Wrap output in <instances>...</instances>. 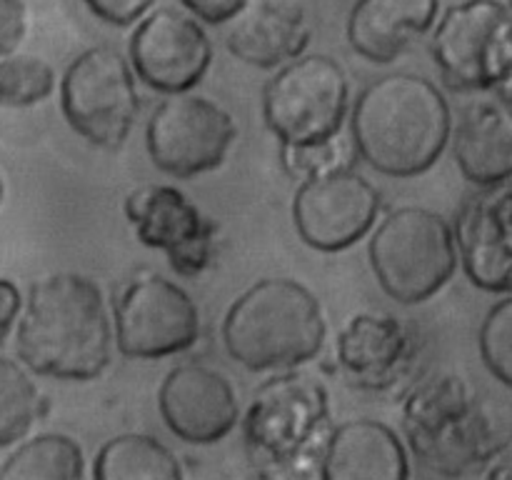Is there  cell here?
<instances>
[{
  "mask_svg": "<svg viewBox=\"0 0 512 480\" xmlns=\"http://www.w3.org/2000/svg\"><path fill=\"white\" fill-rule=\"evenodd\" d=\"M60 110L90 145L123 148L140 113L133 63L113 45H93L75 55L60 80Z\"/></svg>",
  "mask_w": 512,
  "mask_h": 480,
  "instance_id": "9c48e42d",
  "label": "cell"
},
{
  "mask_svg": "<svg viewBox=\"0 0 512 480\" xmlns=\"http://www.w3.org/2000/svg\"><path fill=\"white\" fill-rule=\"evenodd\" d=\"M453 155L465 180L480 190L512 178V105L503 95L468 100L453 125Z\"/></svg>",
  "mask_w": 512,
  "mask_h": 480,
  "instance_id": "d6986e66",
  "label": "cell"
},
{
  "mask_svg": "<svg viewBox=\"0 0 512 480\" xmlns=\"http://www.w3.org/2000/svg\"><path fill=\"white\" fill-rule=\"evenodd\" d=\"M23 303L25 300L18 285L8 278H0V345L10 335L13 325L18 323Z\"/></svg>",
  "mask_w": 512,
  "mask_h": 480,
  "instance_id": "4dcf8cb0",
  "label": "cell"
},
{
  "mask_svg": "<svg viewBox=\"0 0 512 480\" xmlns=\"http://www.w3.org/2000/svg\"><path fill=\"white\" fill-rule=\"evenodd\" d=\"M380 210V190L345 165L300 180L293 198V223L305 245L323 253H338L373 230Z\"/></svg>",
  "mask_w": 512,
  "mask_h": 480,
  "instance_id": "7c38bea8",
  "label": "cell"
},
{
  "mask_svg": "<svg viewBox=\"0 0 512 480\" xmlns=\"http://www.w3.org/2000/svg\"><path fill=\"white\" fill-rule=\"evenodd\" d=\"M508 3H510V5H512V0H508Z\"/></svg>",
  "mask_w": 512,
  "mask_h": 480,
  "instance_id": "8d00e7d4",
  "label": "cell"
},
{
  "mask_svg": "<svg viewBox=\"0 0 512 480\" xmlns=\"http://www.w3.org/2000/svg\"><path fill=\"white\" fill-rule=\"evenodd\" d=\"M238 128L223 105L203 95H168L153 110L145 143L155 168L173 178H193L220 168Z\"/></svg>",
  "mask_w": 512,
  "mask_h": 480,
  "instance_id": "8fae6325",
  "label": "cell"
},
{
  "mask_svg": "<svg viewBox=\"0 0 512 480\" xmlns=\"http://www.w3.org/2000/svg\"><path fill=\"white\" fill-rule=\"evenodd\" d=\"M498 93H500V95H503V98H505V100H508V103L512 105V78L508 80V83H505V85H503V88H500V90H498Z\"/></svg>",
  "mask_w": 512,
  "mask_h": 480,
  "instance_id": "d6a6232c",
  "label": "cell"
},
{
  "mask_svg": "<svg viewBox=\"0 0 512 480\" xmlns=\"http://www.w3.org/2000/svg\"><path fill=\"white\" fill-rule=\"evenodd\" d=\"M430 53L450 88L500 90L512 78V5L508 0L450 5L435 23Z\"/></svg>",
  "mask_w": 512,
  "mask_h": 480,
  "instance_id": "ba28073f",
  "label": "cell"
},
{
  "mask_svg": "<svg viewBox=\"0 0 512 480\" xmlns=\"http://www.w3.org/2000/svg\"><path fill=\"white\" fill-rule=\"evenodd\" d=\"M0 480H85L83 450L65 433H40L3 460Z\"/></svg>",
  "mask_w": 512,
  "mask_h": 480,
  "instance_id": "603a6c76",
  "label": "cell"
},
{
  "mask_svg": "<svg viewBox=\"0 0 512 480\" xmlns=\"http://www.w3.org/2000/svg\"><path fill=\"white\" fill-rule=\"evenodd\" d=\"M188 13L210 25H225L250 3V0H178Z\"/></svg>",
  "mask_w": 512,
  "mask_h": 480,
  "instance_id": "f546056e",
  "label": "cell"
},
{
  "mask_svg": "<svg viewBox=\"0 0 512 480\" xmlns=\"http://www.w3.org/2000/svg\"><path fill=\"white\" fill-rule=\"evenodd\" d=\"M440 0H355L348 43L360 58L388 65L408 53L438 23Z\"/></svg>",
  "mask_w": 512,
  "mask_h": 480,
  "instance_id": "ffe728a7",
  "label": "cell"
},
{
  "mask_svg": "<svg viewBox=\"0 0 512 480\" xmlns=\"http://www.w3.org/2000/svg\"><path fill=\"white\" fill-rule=\"evenodd\" d=\"M345 160H348V148H345V143L340 138L318 145H303V148L283 145L285 168L300 180L310 178V175L328 173V170L335 168H345Z\"/></svg>",
  "mask_w": 512,
  "mask_h": 480,
  "instance_id": "4316f807",
  "label": "cell"
},
{
  "mask_svg": "<svg viewBox=\"0 0 512 480\" xmlns=\"http://www.w3.org/2000/svg\"><path fill=\"white\" fill-rule=\"evenodd\" d=\"M5 195V183H3V175H0V200H3Z\"/></svg>",
  "mask_w": 512,
  "mask_h": 480,
  "instance_id": "e575fe53",
  "label": "cell"
},
{
  "mask_svg": "<svg viewBox=\"0 0 512 480\" xmlns=\"http://www.w3.org/2000/svg\"><path fill=\"white\" fill-rule=\"evenodd\" d=\"M453 125L438 83L410 70L365 85L350 120L360 158L390 178H415L433 168L453 138Z\"/></svg>",
  "mask_w": 512,
  "mask_h": 480,
  "instance_id": "7a4b0ae2",
  "label": "cell"
},
{
  "mask_svg": "<svg viewBox=\"0 0 512 480\" xmlns=\"http://www.w3.org/2000/svg\"><path fill=\"white\" fill-rule=\"evenodd\" d=\"M483 480H512V453L498 455V458L488 465V473H485Z\"/></svg>",
  "mask_w": 512,
  "mask_h": 480,
  "instance_id": "1f68e13d",
  "label": "cell"
},
{
  "mask_svg": "<svg viewBox=\"0 0 512 480\" xmlns=\"http://www.w3.org/2000/svg\"><path fill=\"white\" fill-rule=\"evenodd\" d=\"M328 325L318 295L293 278L250 285L223 320V343L243 368L290 370L323 350Z\"/></svg>",
  "mask_w": 512,
  "mask_h": 480,
  "instance_id": "277c9868",
  "label": "cell"
},
{
  "mask_svg": "<svg viewBox=\"0 0 512 480\" xmlns=\"http://www.w3.org/2000/svg\"><path fill=\"white\" fill-rule=\"evenodd\" d=\"M478 345L490 375L512 388V295L488 310L480 325Z\"/></svg>",
  "mask_w": 512,
  "mask_h": 480,
  "instance_id": "484cf974",
  "label": "cell"
},
{
  "mask_svg": "<svg viewBox=\"0 0 512 480\" xmlns=\"http://www.w3.org/2000/svg\"><path fill=\"white\" fill-rule=\"evenodd\" d=\"M45 413V400L28 368L0 355V448L18 443Z\"/></svg>",
  "mask_w": 512,
  "mask_h": 480,
  "instance_id": "cb8c5ba5",
  "label": "cell"
},
{
  "mask_svg": "<svg viewBox=\"0 0 512 480\" xmlns=\"http://www.w3.org/2000/svg\"><path fill=\"white\" fill-rule=\"evenodd\" d=\"M28 30V8L23 0H0V58L15 53Z\"/></svg>",
  "mask_w": 512,
  "mask_h": 480,
  "instance_id": "f1b7e54d",
  "label": "cell"
},
{
  "mask_svg": "<svg viewBox=\"0 0 512 480\" xmlns=\"http://www.w3.org/2000/svg\"><path fill=\"white\" fill-rule=\"evenodd\" d=\"M368 255L380 288L403 305L433 298L460 265L453 223L420 205H405L385 215L370 238Z\"/></svg>",
  "mask_w": 512,
  "mask_h": 480,
  "instance_id": "8992f818",
  "label": "cell"
},
{
  "mask_svg": "<svg viewBox=\"0 0 512 480\" xmlns=\"http://www.w3.org/2000/svg\"><path fill=\"white\" fill-rule=\"evenodd\" d=\"M455 235L470 283L512 295V178L470 198L460 210Z\"/></svg>",
  "mask_w": 512,
  "mask_h": 480,
  "instance_id": "e0dca14e",
  "label": "cell"
},
{
  "mask_svg": "<svg viewBox=\"0 0 512 480\" xmlns=\"http://www.w3.org/2000/svg\"><path fill=\"white\" fill-rule=\"evenodd\" d=\"M93 480H185L178 455L145 433H123L98 450Z\"/></svg>",
  "mask_w": 512,
  "mask_h": 480,
  "instance_id": "7402d4cb",
  "label": "cell"
},
{
  "mask_svg": "<svg viewBox=\"0 0 512 480\" xmlns=\"http://www.w3.org/2000/svg\"><path fill=\"white\" fill-rule=\"evenodd\" d=\"M250 480H288V478H280V475H270V473H258Z\"/></svg>",
  "mask_w": 512,
  "mask_h": 480,
  "instance_id": "836d02e7",
  "label": "cell"
},
{
  "mask_svg": "<svg viewBox=\"0 0 512 480\" xmlns=\"http://www.w3.org/2000/svg\"><path fill=\"white\" fill-rule=\"evenodd\" d=\"M313 38L303 0H250L225 33L230 53L245 65L270 70L300 58Z\"/></svg>",
  "mask_w": 512,
  "mask_h": 480,
  "instance_id": "ac0fdd59",
  "label": "cell"
},
{
  "mask_svg": "<svg viewBox=\"0 0 512 480\" xmlns=\"http://www.w3.org/2000/svg\"><path fill=\"white\" fill-rule=\"evenodd\" d=\"M425 480H455V478H445V475H438V478H425Z\"/></svg>",
  "mask_w": 512,
  "mask_h": 480,
  "instance_id": "d590c367",
  "label": "cell"
},
{
  "mask_svg": "<svg viewBox=\"0 0 512 480\" xmlns=\"http://www.w3.org/2000/svg\"><path fill=\"white\" fill-rule=\"evenodd\" d=\"M198 338V305L163 275L130 280L115 300V343L125 358H168L193 348Z\"/></svg>",
  "mask_w": 512,
  "mask_h": 480,
  "instance_id": "30bf717a",
  "label": "cell"
},
{
  "mask_svg": "<svg viewBox=\"0 0 512 480\" xmlns=\"http://www.w3.org/2000/svg\"><path fill=\"white\" fill-rule=\"evenodd\" d=\"M403 433L415 458L445 478L488 468L508 448V433L460 375L420 383L403 405Z\"/></svg>",
  "mask_w": 512,
  "mask_h": 480,
  "instance_id": "3957f363",
  "label": "cell"
},
{
  "mask_svg": "<svg viewBox=\"0 0 512 480\" xmlns=\"http://www.w3.org/2000/svg\"><path fill=\"white\" fill-rule=\"evenodd\" d=\"M55 70L48 60L28 53H10L0 58V105L3 108H33L53 95Z\"/></svg>",
  "mask_w": 512,
  "mask_h": 480,
  "instance_id": "d4e9b609",
  "label": "cell"
},
{
  "mask_svg": "<svg viewBox=\"0 0 512 480\" xmlns=\"http://www.w3.org/2000/svg\"><path fill=\"white\" fill-rule=\"evenodd\" d=\"M83 3L103 23L125 28L130 23H138L148 10H153L155 0H83Z\"/></svg>",
  "mask_w": 512,
  "mask_h": 480,
  "instance_id": "83f0119b",
  "label": "cell"
},
{
  "mask_svg": "<svg viewBox=\"0 0 512 480\" xmlns=\"http://www.w3.org/2000/svg\"><path fill=\"white\" fill-rule=\"evenodd\" d=\"M160 418L170 433L190 445H213L240 423L233 383L203 363L175 365L158 390Z\"/></svg>",
  "mask_w": 512,
  "mask_h": 480,
  "instance_id": "9a60e30c",
  "label": "cell"
},
{
  "mask_svg": "<svg viewBox=\"0 0 512 480\" xmlns=\"http://www.w3.org/2000/svg\"><path fill=\"white\" fill-rule=\"evenodd\" d=\"M320 480H410L408 450L383 420H348L330 433Z\"/></svg>",
  "mask_w": 512,
  "mask_h": 480,
  "instance_id": "44dd1931",
  "label": "cell"
},
{
  "mask_svg": "<svg viewBox=\"0 0 512 480\" xmlns=\"http://www.w3.org/2000/svg\"><path fill=\"white\" fill-rule=\"evenodd\" d=\"M125 218L145 248L163 250L173 270L195 278L210 265L218 223L175 185H143L125 198Z\"/></svg>",
  "mask_w": 512,
  "mask_h": 480,
  "instance_id": "5bb4252c",
  "label": "cell"
},
{
  "mask_svg": "<svg viewBox=\"0 0 512 480\" xmlns=\"http://www.w3.org/2000/svg\"><path fill=\"white\" fill-rule=\"evenodd\" d=\"M200 23L175 5L148 10L128 43L135 75L165 95L190 93L213 63V43Z\"/></svg>",
  "mask_w": 512,
  "mask_h": 480,
  "instance_id": "4fadbf2b",
  "label": "cell"
},
{
  "mask_svg": "<svg viewBox=\"0 0 512 480\" xmlns=\"http://www.w3.org/2000/svg\"><path fill=\"white\" fill-rule=\"evenodd\" d=\"M115 330L105 295L80 273L35 280L15 330V350L30 373L55 380H93L108 368Z\"/></svg>",
  "mask_w": 512,
  "mask_h": 480,
  "instance_id": "6da1fadb",
  "label": "cell"
},
{
  "mask_svg": "<svg viewBox=\"0 0 512 480\" xmlns=\"http://www.w3.org/2000/svg\"><path fill=\"white\" fill-rule=\"evenodd\" d=\"M350 105L348 73L325 53L290 60L263 88V118L280 145H318L338 138Z\"/></svg>",
  "mask_w": 512,
  "mask_h": 480,
  "instance_id": "52a82bcc",
  "label": "cell"
},
{
  "mask_svg": "<svg viewBox=\"0 0 512 480\" xmlns=\"http://www.w3.org/2000/svg\"><path fill=\"white\" fill-rule=\"evenodd\" d=\"M330 395L320 380L305 373H283L255 393L245 413L243 435L260 473L305 480L313 468L320 478L330 438Z\"/></svg>",
  "mask_w": 512,
  "mask_h": 480,
  "instance_id": "5b68a950",
  "label": "cell"
},
{
  "mask_svg": "<svg viewBox=\"0 0 512 480\" xmlns=\"http://www.w3.org/2000/svg\"><path fill=\"white\" fill-rule=\"evenodd\" d=\"M418 335L388 313H358L335 340L338 368L355 388L385 390L405 378L418 358Z\"/></svg>",
  "mask_w": 512,
  "mask_h": 480,
  "instance_id": "2e32d148",
  "label": "cell"
}]
</instances>
